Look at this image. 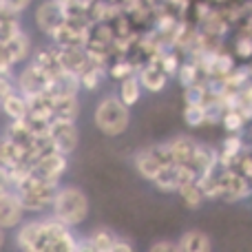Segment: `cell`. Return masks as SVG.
I'll return each instance as SVG.
<instances>
[{
	"mask_svg": "<svg viewBox=\"0 0 252 252\" xmlns=\"http://www.w3.org/2000/svg\"><path fill=\"white\" fill-rule=\"evenodd\" d=\"M49 137H51L56 151L66 153V155L75 153L80 146V128H78V124H75V120L53 118L51 128H49Z\"/></svg>",
	"mask_w": 252,
	"mask_h": 252,
	"instance_id": "10",
	"label": "cell"
},
{
	"mask_svg": "<svg viewBox=\"0 0 252 252\" xmlns=\"http://www.w3.org/2000/svg\"><path fill=\"white\" fill-rule=\"evenodd\" d=\"M89 38H91V27L66 20L60 29L53 31L51 42L56 47H87Z\"/></svg>",
	"mask_w": 252,
	"mask_h": 252,
	"instance_id": "12",
	"label": "cell"
},
{
	"mask_svg": "<svg viewBox=\"0 0 252 252\" xmlns=\"http://www.w3.org/2000/svg\"><path fill=\"white\" fill-rule=\"evenodd\" d=\"M16 87H18V91L27 97L38 95V93H47L49 87H51V75H49L38 62L29 60L20 69V73L16 75Z\"/></svg>",
	"mask_w": 252,
	"mask_h": 252,
	"instance_id": "7",
	"label": "cell"
},
{
	"mask_svg": "<svg viewBox=\"0 0 252 252\" xmlns=\"http://www.w3.org/2000/svg\"><path fill=\"white\" fill-rule=\"evenodd\" d=\"M82 84H80V75L69 73V71H60L51 78V87L49 93L51 95H80Z\"/></svg>",
	"mask_w": 252,
	"mask_h": 252,
	"instance_id": "18",
	"label": "cell"
},
{
	"mask_svg": "<svg viewBox=\"0 0 252 252\" xmlns=\"http://www.w3.org/2000/svg\"><path fill=\"white\" fill-rule=\"evenodd\" d=\"M219 179H221V186H223V199L228 201H235V199H241V197H246L250 192V184L248 179L244 177V175L239 173H232V170H226V173L219 175Z\"/></svg>",
	"mask_w": 252,
	"mask_h": 252,
	"instance_id": "16",
	"label": "cell"
},
{
	"mask_svg": "<svg viewBox=\"0 0 252 252\" xmlns=\"http://www.w3.org/2000/svg\"><path fill=\"white\" fill-rule=\"evenodd\" d=\"M93 124L106 137H120L130 126V106L120 100L118 93H109L93 109Z\"/></svg>",
	"mask_w": 252,
	"mask_h": 252,
	"instance_id": "2",
	"label": "cell"
},
{
	"mask_svg": "<svg viewBox=\"0 0 252 252\" xmlns=\"http://www.w3.org/2000/svg\"><path fill=\"white\" fill-rule=\"evenodd\" d=\"M137 75H139V82H142L144 91H148V93H161L166 89V84H168V78H170V75L159 66V62H155V60H148L146 64L139 66Z\"/></svg>",
	"mask_w": 252,
	"mask_h": 252,
	"instance_id": "13",
	"label": "cell"
},
{
	"mask_svg": "<svg viewBox=\"0 0 252 252\" xmlns=\"http://www.w3.org/2000/svg\"><path fill=\"white\" fill-rule=\"evenodd\" d=\"M168 164H173V155H170L168 142L153 144V146H148V148H142V151H137L133 157L135 170H137V175L142 179H146V182H153V179L161 173V168Z\"/></svg>",
	"mask_w": 252,
	"mask_h": 252,
	"instance_id": "5",
	"label": "cell"
},
{
	"mask_svg": "<svg viewBox=\"0 0 252 252\" xmlns=\"http://www.w3.org/2000/svg\"><path fill=\"white\" fill-rule=\"evenodd\" d=\"M4 47H7V51L11 53L13 62L16 64H22V62H29L31 56H33V44H31V35L27 33L25 29L20 31V33H16L9 42H4Z\"/></svg>",
	"mask_w": 252,
	"mask_h": 252,
	"instance_id": "20",
	"label": "cell"
},
{
	"mask_svg": "<svg viewBox=\"0 0 252 252\" xmlns=\"http://www.w3.org/2000/svg\"><path fill=\"white\" fill-rule=\"evenodd\" d=\"M47 232H49V252H87L84 250V241L75 235V228L64 226L51 215H47Z\"/></svg>",
	"mask_w": 252,
	"mask_h": 252,
	"instance_id": "6",
	"label": "cell"
},
{
	"mask_svg": "<svg viewBox=\"0 0 252 252\" xmlns=\"http://www.w3.org/2000/svg\"><path fill=\"white\" fill-rule=\"evenodd\" d=\"M4 241H7V230H4V228H0V250L4 248Z\"/></svg>",
	"mask_w": 252,
	"mask_h": 252,
	"instance_id": "42",
	"label": "cell"
},
{
	"mask_svg": "<svg viewBox=\"0 0 252 252\" xmlns=\"http://www.w3.org/2000/svg\"><path fill=\"white\" fill-rule=\"evenodd\" d=\"M16 69V62H13L11 53L7 51L4 44H0V73H11Z\"/></svg>",
	"mask_w": 252,
	"mask_h": 252,
	"instance_id": "37",
	"label": "cell"
},
{
	"mask_svg": "<svg viewBox=\"0 0 252 252\" xmlns=\"http://www.w3.org/2000/svg\"><path fill=\"white\" fill-rule=\"evenodd\" d=\"M217 164H219V155L213 151V148H208V146H199V148H197L195 157H192V161H190V166L197 170V175L215 173Z\"/></svg>",
	"mask_w": 252,
	"mask_h": 252,
	"instance_id": "25",
	"label": "cell"
},
{
	"mask_svg": "<svg viewBox=\"0 0 252 252\" xmlns=\"http://www.w3.org/2000/svg\"><path fill=\"white\" fill-rule=\"evenodd\" d=\"M20 164H29V161H27V151L20 146V144L13 142L11 137L0 135V166L11 170Z\"/></svg>",
	"mask_w": 252,
	"mask_h": 252,
	"instance_id": "15",
	"label": "cell"
},
{
	"mask_svg": "<svg viewBox=\"0 0 252 252\" xmlns=\"http://www.w3.org/2000/svg\"><path fill=\"white\" fill-rule=\"evenodd\" d=\"M177 244H170V241H155L151 244V252H175Z\"/></svg>",
	"mask_w": 252,
	"mask_h": 252,
	"instance_id": "39",
	"label": "cell"
},
{
	"mask_svg": "<svg viewBox=\"0 0 252 252\" xmlns=\"http://www.w3.org/2000/svg\"><path fill=\"white\" fill-rule=\"evenodd\" d=\"M29 100V115L42 120H53L56 118V106H53V95L51 93H38V95L27 97Z\"/></svg>",
	"mask_w": 252,
	"mask_h": 252,
	"instance_id": "24",
	"label": "cell"
},
{
	"mask_svg": "<svg viewBox=\"0 0 252 252\" xmlns=\"http://www.w3.org/2000/svg\"><path fill=\"white\" fill-rule=\"evenodd\" d=\"M139 66L135 64L133 60H126V58H118L115 62H111L109 66H106V71H109V78L115 80V82H120V80L128 78V75L137 73Z\"/></svg>",
	"mask_w": 252,
	"mask_h": 252,
	"instance_id": "29",
	"label": "cell"
},
{
	"mask_svg": "<svg viewBox=\"0 0 252 252\" xmlns=\"http://www.w3.org/2000/svg\"><path fill=\"white\" fill-rule=\"evenodd\" d=\"M142 93H144V87H142V82H139V75L137 73H133V75H128V78L120 80L118 95H120V100H122L126 106H130V109H133L135 104H139Z\"/></svg>",
	"mask_w": 252,
	"mask_h": 252,
	"instance_id": "22",
	"label": "cell"
},
{
	"mask_svg": "<svg viewBox=\"0 0 252 252\" xmlns=\"http://www.w3.org/2000/svg\"><path fill=\"white\" fill-rule=\"evenodd\" d=\"M177 78L179 82H182V87H190V84L197 82V78H199V64H192V62H186V64L179 66L177 71Z\"/></svg>",
	"mask_w": 252,
	"mask_h": 252,
	"instance_id": "34",
	"label": "cell"
},
{
	"mask_svg": "<svg viewBox=\"0 0 252 252\" xmlns=\"http://www.w3.org/2000/svg\"><path fill=\"white\" fill-rule=\"evenodd\" d=\"M133 250H135L133 244H128L126 239L118 237V239H115V244H113V250H111V252H133Z\"/></svg>",
	"mask_w": 252,
	"mask_h": 252,
	"instance_id": "40",
	"label": "cell"
},
{
	"mask_svg": "<svg viewBox=\"0 0 252 252\" xmlns=\"http://www.w3.org/2000/svg\"><path fill=\"white\" fill-rule=\"evenodd\" d=\"M89 213H91V201L87 192L75 184H60L49 215L69 228H80L89 219Z\"/></svg>",
	"mask_w": 252,
	"mask_h": 252,
	"instance_id": "1",
	"label": "cell"
},
{
	"mask_svg": "<svg viewBox=\"0 0 252 252\" xmlns=\"http://www.w3.org/2000/svg\"><path fill=\"white\" fill-rule=\"evenodd\" d=\"M206 120H208V109H206V104H186V109H184V122L188 126L197 128V126H201Z\"/></svg>",
	"mask_w": 252,
	"mask_h": 252,
	"instance_id": "30",
	"label": "cell"
},
{
	"mask_svg": "<svg viewBox=\"0 0 252 252\" xmlns=\"http://www.w3.org/2000/svg\"><path fill=\"white\" fill-rule=\"evenodd\" d=\"M33 20H35V27L40 29V33L51 38L53 31L60 29L66 22L64 2H60V0H42L33 11Z\"/></svg>",
	"mask_w": 252,
	"mask_h": 252,
	"instance_id": "9",
	"label": "cell"
},
{
	"mask_svg": "<svg viewBox=\"0 0 252 252\" xmlns=\"http://www.w3.org/2000/svg\"><path fill=\"white\" fill-rule=\"evenodd\" d=\"M177 195L182 197L184 206H186V208H190V210L201 208V204H204V199H206L204 190L199 188V184H197V182L182 184V186H179V190H177Z\"/></svg>",
	"mask_w": 252,
	"mask_h": 252,
	"instance_id": "28",
	"label": "cell"
},
{
	"mask_svg": "<svg viewBox=\"0 0 252 252\" xmlns=\"http://www.w3.org/2000/svg\"><path fill=\"white\" fill-rule=\"evenodd\" d=\"M27 217L22 197L16 188L0 192V228L4 230H16Z\"/></svg>",
	"mask_w": 252,
	"mask_h": 252,
	"instance_id": "11",
	"label": "cell"
},
{
	"mask_svg": "<svg viewBox=\"0 0 252 252\" xmlns=\"http://www.w3.org/2000/svg\"><path fill=\"white\" fill-rule=\"evenodd\" d=\"M0 4H2V2H0Z\"/></svg>",
	"mask_w": 252,
	"mask_h": 252,
	"instance_id": "43",
	"label": "cell"
},
{
	"mask_svg": "<svg viewBox=\"0 0 252 252\" xmlns=\"http://www.w3.org/2000/svg\"><path fill=\"white\" fill-rule=\"evenodd\" d=\"M69 157L66 153L60 151H51L47 155H42L40 159H35L31 164V175L40 179H47V182H56L62 184V177L66 175L69 170Z\"/></svg>",
	"mask_w": 252,
	"mask_h": 252,
	"instance_id": "8",
	"label": "cell"
},
{
	"mask_svg": "<svg viewBox=\"0 0 252 252\" xmlns=\"http://www.w3.org/2000/svg\"><path fill=\"white\" fill-rule=\"evenodd\" d=\"M235 53L244 60L252 58V35H241L239 40L235 42Z\"/></svg>",
	"mask_w": 252,
	"mask_h": 252,
	"instance_id": "36",
	"label": "cell"
},
{
	"mask_svg": "<svg viewBox=\"0 0 252 252\" xmlns=\"http://www.w3.org/2000/svg\"><path fill=\"white\" fill-rule=\"evenodd\" d=\"M168 148H170V155H173V164H190L199 144L195 139L186 137V135H179V137L170 139Z\"/></svg>",
	"mask_w": 252,
	"mask_h": 252,
	"instance_id": "21",
	"label": "cell"
},
{
	"mask_svg": "<svg viewBox=\"0 0 252 252\" xmlns=\"http://www.w3.org/2000/svg\"><path fill=\"white\" fill-rule=\"evenodd\" d=\"M221 122H223V126H226L228 133H239L246 124V118H244V113L235 106V109H228L226 113H223Z\"/></svg>",
	"mask_w": 252,
	"mask_h": 252,
	"instance_id": "32",
	"label": "cell"
},
{
	"mask_svg": "<svg viewBox=\"0 0 252 252\" xmlns=\"http://www.w3.org/2000/svg\"><path fill=\"white\" fill-rule=\"evenodd\" d=\"M16 75L11 73H0V100H4V97L9 95V93L16 91Z\"/></svg>",
	"mask_w": 252,
	"mask_h": 252,
	"instance_id": "35",
	"label": "cell"
},
{
	"mask_svg": "<svg viewBox=\"0 0 252 252\" xmlns=\"http://www.w3.org/2000/svg\"><path fill=\"white\" fill-rule=\"evenodd\" d=\"M9 188H13V184H11V179H9L7 168H4V166H0V192L9 190Z\"/></svg>",
	"mask_w": 252,
	"mask_h": 252,
	"instance_id": "41",
	"label": "cell"
},
{
	"mask_svg": "<svg viewBox=\"0 0 252 252\" xmlns=\"http://www.w3.org/2000/svg\"><path fill=\"white\" fill-rule=\"evenodd\" d=\"M0 111H2V115L9 122L25 120L27 115H29V100H27V95H22L16 89V91L9 93L4 100H0Z\"/></svg>",
	"mask_w": 252,
	"mask_h": 252,
	"instance_id": "17",
	"label": "cell"
},
{
	"mask_svg": "<svg viewBox=\"0 0 252 252\" xmlns=\"http://www.w3.org/2000/svg\"><path fill=\"white\" fill-rule=\"evenodd\" d=\"M109 78V71L106 66H97V64H89L87 69L80 73V84H82V91L95 93L97 89L104 84V80Z\"/></svg>",
	"mask_w": 252,
	"mask_h": 252,
	"instance_id": "26",
	"label": "cell"
},
{
	"mask_svg": "<svg viewBox=\"0 0 252 252\" xmlns=\"http://www.w3.org/2000/svg\"><path fill=\"white\" fill-rule=\"evenodd\" d=\"M13 244L22 252H49V232H47V215H33L31 219L16 228Z\"/></svg>",
	"mask_w": 252,
	"mask_h": 252,
	"instance_id": "4",
	"label": "cell"
},
{
	"mask_svg": "<svg viewBox=\"0 0 252 252\" xmlns=\"http://www.w3.org/2000/svg\"><path fill=\"white\" fill-rule=\"evenodd\" d=\"M20 31H22L20 18H0V44L9 42Z\"/></svg>",
	"mask_w": 252,
	"mask_h": 252,
	"instance_id": "31",
	"label": "cell"
},
{
	"mask_svg": "<svg viewBox=\"0 0 252 252\" xmlns=\"http://www.w3.org/2000/svg\"><path fill=\"white\" fill-rule=\"evenodd\" d=\"M155 62H159V66L168 75H177L179 66H182V62H179V56L175 51H161L159 56L155 58Z\"/></svg>",
	"mask_w": 252,
	"mask_h": 252,
	"instance_id": "33",
	"label": "cell"
},
{
	"mask_svg": "<svg viewBox=\"0 0 252 252\" xmlns=\"http://www.w3.org/2000/svg\"><path fill=\"white\" fill-rule=\"evenodd\" d=\"M0 2H2L4 7L13 9V11H18V13H25L27 9L33 4V0H0Z\"/></svg>",
	"mask_w": 252,
	"mask_h": 252,
	"instance_id": "38",
	"label": "cell"
},
{
	"mask_svg": "<svg viewBox=\"0 0 252 252\" xmlns=\"http://www.w3.org/2000/svg\"><path fill=\"white\" fill-rule=\"evenodd\" d=\"M56 118L62 120H78L80 115V95H53Z\"/></svg>",
	"mask_w": 252,
	"mask_h": 252,
	"instance_id": "27",
	"label": "cell"
},
{
	"mask_svg": "<svg viewBox=\"0 0 252 252\" xmlns=\"http://www.w3.org/2000/svg\"><path fill=\"white\" fill-rule=\"evenodd\" d=\"M58 60H60L62 71H69L75 75H80L91 64L87 47H58Z\"/></svg>",
	"mask_w": 252,
	"mask_h": 252,
	"instance_id": "14",
	"label": "cell"
},
{
	"mask_svg": "<svg viewBox=\"0 0 252 252\" xmlns=\"http://www.w3.org/2000/svg\"><path fill=\"white\" fill-rule=\"evenodd\" d=\"M58 188H60V184L33 177V175L29 173L16 186V190L20 192L27 215H47L49 210H51L53 197H56Z\"/></svg>",
	"mask_w": 252,
	"mask_h": 252,
	"instance_id": "3",
	"label": "cell"
},
{
	"mask_svg": "<svg viewBox=\"0 0 252 252\" xmlns=\"http://www.w3.org/2000/svg\"><path fill=\"white\" fill-rule=\"evenodd\" d=\"M213 248L210 237L199 230H188L179 237L177 241V252H208Z\"/></svg>",
	"mask_w": 252,
	"mask_h": 252,
	"instance_id": "23",
	"label": "cell"
},
{
	"mask_svg": "<svg viewBox=\"0 0 252 252\" xmlns=\"http://www.w3.org/2000/svg\"><path fill=\"white\" fill-rule=\"evenodd\" d=\"M115 239H118V235L113 230H109V228H95L82 241H84V250L87 252H111Z\"/></svg>",
	"mask_w": 252,
	"mask_h": 252,
	"instance_id": "19",
	"label": "cell"
}]
</instances>
